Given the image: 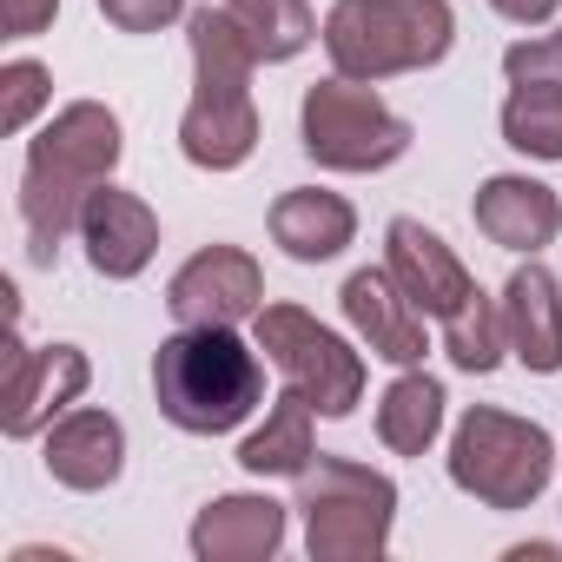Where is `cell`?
<instances>
[{
	"label": "cell",
	"instance_id": "1",
	"mask_svg": "<svg viewBox=\"0 0 562 562\" xmlns=\"http://www.w3.org/2000/svg\"><path fill=\"white\" fill-rule=\"evenodd\" d=\"M120 120L100 100H74L47 120V133L27 146V179H21V225L34 265H54L60 238L80 232L87 199L113 179L120 166Z\"/></svg>",
	"mask_w": 562,
	"mask_h": 562
},
{
	"label": "cell",
	"instance_id": "2",
	"mask_svg": "<svg viewBox=\"0 0 562 562\" xmlns=\"http://www.w3.org/2000/svg\"><path fill=\"white\" fill-rule=\"evenodd\" d=\"M186 41H192V106L179 120V153L205 172H232L251 159L258 146V106H251V67L258 54L245 47V34L232 27L225 8H199L186 14Z\"/></svg>",
	"mask_w": 562,
	"mask_h": 562
},
{
	"label": "cell",
	"instance_id": "3",
	"mask_svg": "<svg viewBox=\"0 0 562 562\" xmlns=\"http://www.w3.org/2000/svg\"><path fill=\"white\" fill-rule=\"evenodd\" d=\"M153 397L179 430L218 437L258 411L265 364L232 325H179L153 358Z\"/></svg>",
	"mask_w": 562,
	"mask_h": 562
},
{
	"label": "cell",
	"instance_id": "4",
	"mask_svg": "<svg viewBox=\"0 0 562 562\" xmlns=\"http://www.w3.org/2000/svg\"><path fill=\"white\" fill-rule=\"evenodd\" d=\"M457 41L450 0H338L325 14V54L345 80H391L437 67Z\"/></svg>",
	"mask_w": 562,
	"mask_h": 562
},
{
	"label": "cell",
	"instance_id": "5",
	"mask_svg": "<svg viewBox=\"0 0 562 562\" xmlns=\"http://www.w3.org/2000/svg\"><path fill=\"white\" fill-rule=\"evenodd\" d=\"M299 509H305L312 562H378L391 549L397 483L384 470H364L351 457H325L318 450L299 470Z\"/></svg>",
	"mask_w": 562,
	"mask_h": 562
},
{
	"label": "cell",
	"instance_id": "6",
	"mask_svg": "<svg viewBox=\"0 0 562 562\" xmlns=\"http://www.w3.org/2000/svg\"><path fill=\"white\" fill-rule=\"evenodd\" d=\"M555 476V443L542 424L509 417V411H463L450 437V483L476 496L483 509H529Z\"/></svg>",
	"mask_w": 562,
	"mask_h": 562
},
{
	"label": "cell",
	"instance_id": "7",
	"mask_svg": "<svg viewBox=\"0 0 562 562\" xmlns=\"http://www.w3.org/2000/svg\"><path fill=\"white\" fill-rule=\"evenodd\" d=\"M305 153L325 172H384L411 153V120H397L371 80H318L305 93Z\"/></svg>",
	"mask_w": 562,
	"mask_h": 562
},
{
	"label": "cell",
	"instance_id": "8",
	"mask_svg": "<svg viewBox=\"0 0 562 562\" xmlns=\"http://www.w3.org/2000/svg\"><path fill=\"white\" fill-rule=\"evenodd\" d=\"M251 338L278 364V378L312 397L318 417H351L364 404V358L338 331H325L312 312H299V305H265L251 318Z\"/></svg>",
	"mask_w": 562,
	"mask_h": 562
},
{
	"label": "cell",
	"instance_id": "9",
	"mask_svg": "<svg viewBox=\"0 0 562 562\" xmlns=\"http://www.w3.org/2000/svg\"><path fill=\"white\" fill-rule=\"evenodd\" d=\"M93 364L74 345H27L21 331L8 338V384H0V430L8 437H41L67 404H80Z\"/></svg>",
	"mask_w": 562,
	"mask_h": 562
},
{
	"label": "cell",
	"instance_id": "10",
	"mask_svg": "<svg viewBox=\"0 0 562 562\" xmlns=\"http://www.w3.org/2000/svg\"><path fill=\"white\" fill-rule=\"evenodd\" d=\"M166 312L179 325H238V318H258L265 312V271L238 245H205V251H192L172 271Z\"/></svg>",
	"mask_w": 562,
	"mask_h": 562
},
{
	"label": "cell",
	"instance_id": "11",
	"mask_svg": "<svg viewBox=\"0 0 562 562\" xmlns=\"http://www.w3.org/2000/svg\"><path fill=\"white\" fill-rule=\"evenodd\" d=\"M384 271L397 278V292L424 312V318H450L470 292H476V278L463 271V258L417 218H391L384 225Z\"/></svg>",
	"mask_w": 562,
	"mask_h": 562
},
{
	"label": "cell",
	"instance_id": "12",
	"mask_svg": "<svg viewBox=\"0 0 562 562\" xmlns=\"http://www.w3.org/2000/svg\"><path fill=\"white\" fill-rule=\"evenodd\" d=\"M338 305H345V318H351V331L371 345V358H384V364H397V371H411V364H424V312L397 292V278L378 265V271H351L345 278V292H338Z\"/></svg>",
	"mask_w": 562,
	"mask_h": 562
},
{
	"label": "cell",
	"instance_id": "13",
	"mask_svg": "<svg viewBox=\"0 0 562 562\" xmlns=\"http://www.w3.org/2000/svg\"><path fill=\"white\" fill-rule=\"evenodd\" d=\"M80 245H87V265L100 278H139L159 251V218L146 199L120 192V186H100L80 212Z\"/></svg>",
	"mask_w": 562,
	"mask_h": 562
},
{
	"label": "cell",
	"instance_id": "14",
	"mask_svg": "<svg viewBox=\"0 0 562 562\" xmlns=\"http://www.w3.org/2000/svg\"><path fill=\"white\" fill-rule=\"evenodd\" d=\"M476 232L503 251H542L555 232H562V199L542 186V179H522V172H496L476 186Z\"/></svg>",
	"mask_w": 562,
	"mask_h": 562
},
{
	"label": "cell",
	"instance_id": "15",
	"mask_svg": "<svg viewBox=\"0 0 562 562\" xmlns=\"http://www.w3.org/2000/svg\"><path fill=\"white\" fill-rule=\"evenodd\" d=\"M503 331H509V351L555 378L562 371V285H555V271L549 265H516L509 271V285H503Z\"/></svg>",
	"mask_w": 562,
	"mask_h": 562
},
{
	"label": "cell",
	"instance_id": "16",
	"mask_svg": "<svg viewBox=\"0 0 562 562\" xmlns=\"http://www.w3.org/2000/svg\"><path fill=\"white\" fill-rule=\"evenodd\" d=\"M41 463H47V476L67 483V490H106V483H120V470H126V430H120V417H106V411H67L60 424H47Z\"/></svg>",
	"mask_w": 562,
	"mask_h": 562
},
{
	"label": "cell",
	"instance_id": "17",
	"mask_svg": "<svg viewBox=\"0 0 562 562\" xmlns=\"http://www.w3.org/2000/svg\"><path fill=\"white\" fill-rule=\"evenodd\" d=\"M285 549V503L271 496H218L192 516L199 562H265Z\"/></svg>",
	"mask_w": 562,
	"mask_h": 562
},
{
	"label": "cell",
	"instance_id": "18",
	"mask_svg": "<svg viewBox=\"0 0 562 562\" xmlns=\"http://www.w3.org/2000/svg\"><path fill=\"white\" fill-rule=\"evenodd\" d=\"M271 238L285 245V258H299V265H325V258H338L358 238V212L338 192L292 186V192H278V205H271Z\"/></svg>",
	"mask_w": 562,
	"mask_h": 562
},
{
	"label": "cell",
	"instance_id": "19",
	"mask_svg": "<svg viewBox=\"0 0 562 562\" xmlns=\"http://www.w3.org/2000/svg\"><path fill=\"white\" fill-rule=\"evenodd\" d=\"M312 417H318L312 397L285 384V397L271 404L265 430H251V437L238 443V463H245L251 476H299V470L318 457V443H312Z\"/></svg>",
	"mask_w": 562,
	"mask_h": 562
},
{
	"label": "cell",
	"instance_id": "20",
	"mask_svg": "<svg viewBox=\"0 0 562 562\" xmlns=\"http://www.w3.org/2000/svg\"><path fill=\"white\" fill-rule=\"evenodd\" d=\"M443 384L430 378V371H404L391 391H384V404H378V437H384V450H397V457H424L430 443H437V430H443Z\"/></svg>",
	"mask_w": 562,
	"mask_h": 562
},
{
	"label": "cell",
	"instance_id": "21",
	"mask_svg": "<svg viewBox=\"0 0 562 562\" xmlns=\"http://www.w3.org/2000/svg\"><path fill=\"white\" fill-rule=\"evenodd\" d=\"M225 14H232V27L245 34V47H251L265 67L299 60V54L318 41V21H312L305 0H225Z\"/></svg>",
	"mask_w": 562,
	"mask_h": 562
},
{
	"label": "cell",
	"instance_id": "22",
	"mask_svg": "<svg viewBox=\"0 0 562 562\" xmlns=\"http://www.w3.org/2000/svg\"><path fill=\"white\" fill-rule=\"evenodd\" d=\"M443 351H450V364L457 371H470V378H490L496 364H503V351H509V331H503V305L496 299H483V285L443 318Z\"/></svg>",
	"mask_w": 562,
	"mask_h": 562
},
{
	"label": "cell",
	"instance_id": "23",
	"mask_svg": "<svg viewBox=\"0 0 562 562\" xmlns=\"http://www.w3.org/2000/svg\"><path fill=\"white\" fill-rule=\"evenodd\" d=\"M503 139L529 159H562V87L555 80H516L503 100Z\"/></svg>",
	"mask_w": 562,
	"mask_h": 562
},
{
	"label": "cell",
	"instance_id": "24",
	"mask_svg": "<svg viewBox=\"0 0 562 562\" xmlns=\"http://www.w3.org/2000/svg\"><path fill=\"white\" fill-rule=\"evenodd\" d=\"M47 100H54V87H47L41 60H8L0 67V133H27Z\"/></svg>",
	"mask_w": 562,
	"mask_h": 562
},
{
	"label": "cell",
	"instance_id": "25",
	"mask_svg": "<svg viewBox=\"0 0 562 562\" xmlns=\"http://www.w3.org/2000/svg\"><path fill=\"white\" fill-rule=\"evenodd\" d=\"M503 74H509V87H516V80H555V87H562V27L542 34V41H516V47L503 54Z\"/></svg>",
	"mask_w": 562,
	"mask_h": 562
},
{
	"label": "cell",
	"instance_id": "26",
	"mask_svg": "<svg viewBox=\"0 0 562 562\" xmlns=\"http://www.w3.org/2000/svg\"><path fill=\"white\" fill-rule=\"evenodd\" d=\"M100 14L120 27V34H159L186 14V0H100Z\"/></svg>",
	"mask_w": 562,
	"mask_h": 562
},
{
	"label": "cell",
	"instance_id": "27",
	"mask_svg": "<svg viewBox=\"0 0 562 562\" xmlns=\"http://www.w3.org/2000/svg\"><path fill=\"white\" fill-rule=\"evenodd\" d=\"M54 14H60V0H0V27H8L14 41L47 34V27H54Z\"/></svg>",
	"mask_w": 562,
	"mask_h": 562
},
{
	"label": "cell",
	"instance_id": "28",
	"mask_svg": "<svg viewBox=\"0 0 562 562\" xmlns=\"http://www.w3.org/2000/svg\"><path fill=\"white\" fill-rule=\"evenodd\" d=\"M490 8H496L503 21H516V27H542V21H555L562 0H490Z\"/></svg>",
	"mask_w": 562,
	"mask_h": 562
}]
</instances>
